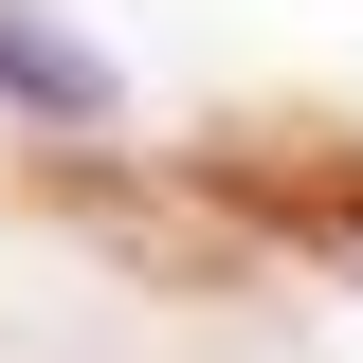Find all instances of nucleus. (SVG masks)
Returning a JSON list of instances; mask_svg holds the SVG:
<instances>
[{
	"mask_svg": "<svg viewBox=\"0 0 363 363\" xmlns=\"http://www.w3.org/2000/svg\"><path fill=\"white\" fill-rule=\"evenodd\" d=\"M345 236H363V182H345Z\"/></svg>",
	"mask_w": 363,
	"mask_h": 363,
	"instance_id": "2",
	"label": "nucleus"
},
{
	"mask_svg": "<svg viewBox=\"0 0 363 363\" xmlns=\"http://www.w3.org/2000/svg\"><path fill=\"white\" fill-rule=\"evenodd\" d=\"M0 109H37V128H109V109H128V73H109V55H73L55 18H0Z\"/></svg>",
	"mask_w": 363,
	"mask_h": 363,
	"instance_id": "1",
	"label": "nucleus"
}]
</instances>
